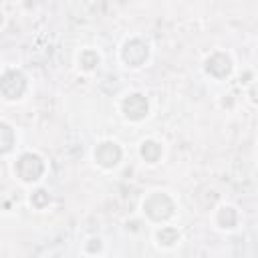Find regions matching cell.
<instances>
[{"instance_id": "4fadbf2b", "label": "cell", "mask_w": 258, "mask_h": 258, "mask_svg": "<svg viewBox=\"0 0 258 258\" xmlns=\"http://www.w3.org/2000/svg\"><path fill=\"white\" fill-rule=\"evenodd\" d=\"M46 202H48V194H46V191H42V189H38V191L32 196V204H34L36 208H42Z\"/></svg>"}, {"instance_id": "7c38bea8", "label": "cell", "mask_w": 258, "mask_h": 258, "mask_svg": "<svg viewBox=\"0 0 258 258\" xmlns=\"http://www.w3.org/2000/svg\"><path fill=\"white\" fill-rule=\"evenodd\" d=\"M97 62H99V58H97V54H95L93 50H85V52L81 54V64H83L85 69H93Z\"/></svg>"}, {"instance_id": "3957f363", "label": "cell", "mask_w": 258, "mask_h": 258, "mask_svg": "<svg viewBox=\"0 0 258 258\" xmlns=\"http://www.w3.org/2000/svg\"><path fill=\"white\" fill-rule=\"evenodd\" d=\"M26 89V81L18 71H6L0 79V93L6 99H18Z\"/></svg>"}, {"instance_id": "8992f818", "label": "cell", "mask_w": 258, "mask_h": 258, "mask_svg": "<svg viewBox=\"0 0 258 258\" xmlns=\"http://www.w3.org/2000/svg\"><path fill=\"white\" fill-rule=\"evenodd\" d=\"M95 159L103 165V167H113L119 163L121 159V149L115 143H101L95 149Z\"/></svg>"}, {"instance_id": "6da1fadb", "label": "cell", "mask_w": 258, "mask_h": 258, "mask_svg": "<svg viewBox=\"0 0 258 258\" xmlns=\"http://www.w3.org/2000/svg\"><path fill=\"white\" fill-rule=\"evenodd\" d=\"M145 214L155 222L167 220L173 214V202L165 194H153L145 200Z\"/></svg>"}, {"instance_id": "8fae6325", "label": "cell", "mask_w": 258, "mask_h": 258, "mask_svg": "<svg viewBox=\"0 0 258 258\" xmlns=\"http://www.w3.org/2000/svg\"><path fill=\"white\" fill-rule=\"evenodd\" d=\"M218 222L224 226V228H232L236 224V212L232 208H224L220 214H218Z\"/></svg>"}, {"instance_id": "7a4b0ae2", "label": "cell", "mask_w": 258, "mask_h": 258, "mask_svg": "<svg viewBox=\"0 0 258 258\" xmlns=\"http://www.w3.org/2000/svg\"><path fill=\"white\" fill-rule=\"evenodd\" d=\"M16 171H18V175H20L24 181H34V179H38V177L42 175L44 163H42V159H40L38 155H34V153H24V155L18 159V163H16Z\"/></svg>"}, {"instance_id": "9c48e42d", "label": "cell", "mask_w": 258, "mask_h": 258, "mask_svg": "<svg viewBox=\"0 0 258 258\" xmlns=\"http://www.w3.org/2000/svg\"><path fill=\"white\" fill-rule=\"evenodd\" d=\"M12 143H14V133H12V129H10L6 123H0V153L10 151Z\"/></svg>"}, {"instance_id": "52a82bcc", "label": "cell", "mask_w": 258, "mask_h": 258, "mask_svg": "<svg viewBox=\"0 0 258 258\" xmlns=\"http://www.w3.org/2000/svg\"><path fill=\"white\" fill-rule=\"evenodd\" d=\"M206 69H208V73H210V75H214V77L222 79V77H226V75L230 73L232 64H230V58H228L226 54H222V52H216L214 56H210V58H208V64H206Z\"/></svg>"}, {"instance_id": "30bf717a", "label": "cell", "mask_w": 258, "mask_h": 258, "mask_svg": "<svg viewBox=\"0 0 258 258\" xmlns=\"http://www.w3.org/2000/svg\"><path fill=\"white\" fill-rule=\"evenodd\" d=\"M177 238H179V234H177L175 228H163V230L157 234V240H159V244H163V246H171V244H175Z\"/></svg>"}, {"instance_id": "5b68a950", "label": "cell", "mask_w": 258, "mask_h": 258, "mask_svg": "<svg viewBox=\"0 0 258 258\" xmlns=\"http://www.w3.org/2000/svg\"><path fill=\"white\" fill-rule=\"evenodd\" d=\"M147 58V46L141 40H129L123 48V60L131 67H139Z\"/></svg>"}, {"instance_id": "277c9868", "label": "cell", "mask_w": 258, "mask_h": 258, "mask_svg": "<svg viewBox=\"0 0 258 258\" xmlns=\"http://www.w3.org/2000/svg\"><path fill=\"white\" fill-rule=\"evenodd\" d=\"M123 111L129 119L137 121V119H143L147 115V99L143 95H129L125 101H123Z\"/></svg>"}, {"instance_id": "ba28073f", "label": "cell", "mask_w": 258, "mask_h": 258, "mask_svg": "<svg viewBox=\"0 0 258 258\" xmlns=\"http://www.w3.org/2000/svg\"><path fill=\"white\" fill-rule=\"evenodd\" d=\"M141 155L145 157V161H157L159 159V155H161V147H159V143H155V141H145L143 145H141Z\"/></svg>"}]
</instances>
